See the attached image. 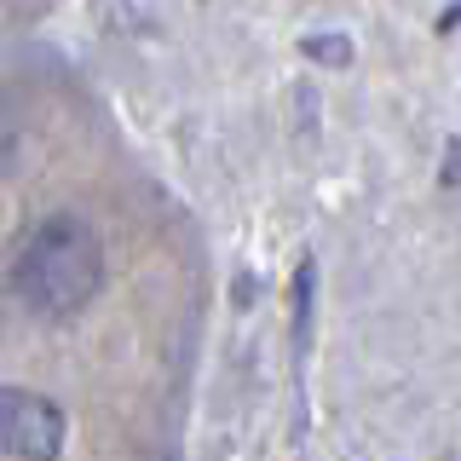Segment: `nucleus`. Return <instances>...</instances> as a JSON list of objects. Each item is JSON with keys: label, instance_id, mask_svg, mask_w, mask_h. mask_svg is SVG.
I'll return each mask as SVG.
<instances>
[{"label": "nucleus", "instance_id": "1", "mask_svg": "<svg viewBox=\"0 0 461 461\" xmlns=\"http://www.w3.org/2000/svg\"><path fill=\"white\" fill-rule=\"evenodd\" d=\"M104 288V237L76 208H52L12 249V294L41 323H69Z\"/></svg>", "mask_w": 461, "mask_h": 461}, {"label": "nucleus", "instance_id": "2", "mask_svg": "<svg viewBox=\"0 0 461 461\" xmlns=\"http://www.w3.org/2000/svg\"><path fill=\"white\" fill-rule=\"evenodd\" d=\"M0 444L12 461H58L69 444V415L58 398L35 393V386H6L0 393Z\"/></svg>", "mask_w": 461, "mask_h": 461}, {"label": "nucleus", "instance_id": "3", "mask_svg": "<svg viewBox=\"0 0 461 461\" xmlns=\"http://www.w3.org/2000/svg\"><path fill=\"white\" fill-rule=\"evenodd\" d=\"M312 300H317V259L300 254L294 294H288V317H294V375H306V352H312Z\"/></svg>", "mask_w": 461, "mask_h": 461}, {"label": "nucleus", "instance_id": "4", "mask_svg": "<svg viewBox=\"0 0 461 461\" xmlns=\"http://www.w3.org/2000/svg\"><path fill=\"white\" fill-rule=\"evenodd\" d=\"M300 52L317 58V64H352V41H346V35H306Z\"/></svg>", "mask_w": 461, "mask_h": 461}, {"label": "nucleus", "instance_id": "5", "mask_svg": "<svg viewBox=\"0 0 461 461\" xmlns=\"http://www.w3.org/2000/svg\"><path fill=\"white\" fill-rule=\"evenodd\" d=\"M438 185L444 191H461V133L444 144V162H438Z\"/></svg>", "mask_w": 461, "mask_h": 461}, {"label": "nucleus", "instance_id": "6", "mask_svg": "<svg viewBox=\"0 0 461 461\" xmlns=\"http://www.w3.org/2000/svg\"><path fill=\"white\" fill-rule=\"evenodd\" d=\"M432 23H438V35H450V29H461V6H444Z\"/></svg>", "mask_w": 461, "mask_h": 461}]
</instances>
